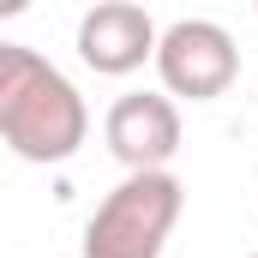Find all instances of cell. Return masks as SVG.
<instances>
[{
    "mask_svg": "<svg viewBox=\"0 0 258 258\" xmlns=\"http://www.w3.org/2000/svg\"><path fill=\"white\" fill-rule=\"evenodd\" d=\"M90 132V108L60 66L0 42V138L18 162H66Z\"/></svg>",
    "mask_w": 258,
    "mask_h": 258,
    "instance_id": "cell-1",
    "label": "cell"
},
{
    "mask_svg": "<svg viewBox=\"0 0 258 258\" xmlns=\"http://www.w3.org/2000/svg\"><path fill=\"white\" fill-rule=\"evenodd\" d=\"M186 186L162 174H126L84 222V258H162V240L180 222Z\"/></svg>",
    "mask_w": 258,
    "mask_h": 258,
    "instance_id": "cell-2",
    "label": "cell"
},
{
    "mask_svg": "<svg viewBox=\"0 0 258 258\" xmlns=\"http://www.w3.org/2000/svg\"><path fill=\"white\" fill-rule=\"evenodd\" d=\"M156 72L168 96H192V102H216L234 78H240V48L216 18H174L162 30L156 48Z\"/></svg>",
    "mask_w": 258,
    "mask_h": 258,
    "instance_id": "cell-3",
    "label": "cell"
},
{
    "mask_svg": "<svg viewBox=\"0 0 258 258\" xmlns=\"http://www.w3.org/2000/svg\"><path fill=\"white\" fill-rule=\"evenodd\" d=\"M102 138H108V156L126 174H162L180 150V108L156 90H132L108 108Z\"/></svg>",
    "mask_w": 258,
    "mask_h": 258,
    "instance_id": "cell-4",
    "label": "cell"
},
{
    "mask_svg": "<svg viewBox=\"0 0 258 258\" xmlns=\"http://www.w3.org/2000/svg\"><path fill=\"white\" fill-rule=\"evenodd\" d=\"M156 48H162V30L132 0H102L78 18V60L90 72H102V78L138 72L144 60H156Z\"/></svg>",
    "mask_w": 258,
    "mask_h": 258,
    "instance_id": "cell-5",
    "label": "cell"
},
{
    "mask_svg": "<svg viewBox=\"0 0 258 258\" xmlns=\"http://www.w3.org/2000/svg\"><path fill=\"white\" fill-rule=\"evenodd\" d=\"M252 258H258V252H252Z\"/></svg>",
    "mask_w": 258,
    "mask_h": 258,
    "instance_id": "cell-6",
    "label": "cell"
}]
</instances>
